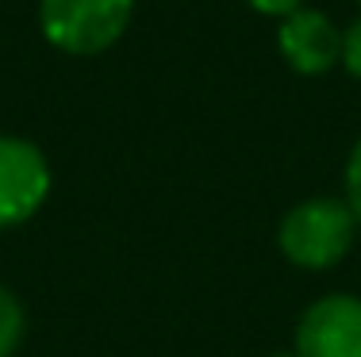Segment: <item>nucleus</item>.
<instances>
[{
	"mask_svg": "<svg viewBox=\"0 0 361 357\" xmlns=\"http://www.w3.org/2000/svg\"><path fill=\"white\" fill-rule=\"evenodd\" d=\"M357 4H361V0H357Z\"/></svg>",
	"mask_w": 361,
	"mask_h": 357,
	"instance_id": "9b49d317",
	"label": "nucleus"
},
{
	"mask_svg": "<svg viewBox=\"0 0 361 357\" xmlns=\"http://www.w3.org/2000/svg\"><path fill=\"white\" fill-rule=\"evenodd\" d=\"M273 357H300L296 350H281V353H273Z\"/></svg>",
	"mask_w": 361,
	"mask_h": 357,
	"instance_id": "9d476101",
	"label": "nucleus"
},
{
	"mask_svg": "<svg viewBox=\"0 0 361 357\" xmlns=\"http://www.w3.org/2000/svg\"><path fill=\"white\" fill-rule=\"evenodd\" d=\"M257 15H269V20H285L296 8H304V0H246Z\"/></svg>",
	"mask_w": 361,
	"mask_h": 357,
	"instance_id": "1a4fd4ad",
	"label": "nucleus"
},
{
	"mask_svg": "<svg viewBox=\"0 0 361 357\" xmlns=\"http://www.w3.org/2000/svg\"><path fill=\"white\" fill-rule=\"evenodd\" d=\"M277 50L288 62V70L304 77H323L342 58V31L319 8H296L277 27Z\"/></svg>",
	"mask_w": 361,
	"mask_h": 357,
	"instance_id": "39448f33",
	"label": "nucleus"
},
{
	"mask_svg": "<svg viewBox=\"0 0 361 357\" xmlns=\"http://www.w3.org/2000/svg\"><path fill=\"white\" fill-rule=\"evenodd\" d=\"M338 65L350 73V77L361 81V20H354L346 31H342V58Z\"/></svg>",
	"mask_w": 361,
	"mask_h": 357,
	"instance_id": "0eeeda50",
	"label": "nucleus"
},
{
	"mask_svg": "<svg viewBox=\"0 0 361 357\" xmlns=\"http://www.w3.org/2000/svg\"><path fill=\"white\" fill-rule=\"evenodd\" d=\"M300 357H361V296L331 292L296 322Z\"/></svg>",
	"mask_w": 361,
	"mask_h": 357,
	"instance_id": "20e7f679",
	"label": "nucleus"
},
{
	"mask_svg": "<svg viewBox=\"0 0 361 357\" xmlns=\"http://www.w3.org/2000/svg\"><path fill=\"white\" fill-rule=\"evenodd\" d=\"M346 203L361 219V139L354 142V150H350V158H346Z\"/></svg>",
	"mask_w": 361,
	"mask_h": 357,
	"instance_id": "6e6552de",
	"label": "nucleus"
},
{
	"mask_svg": "<svg viewBox=\"0 0 361 357\" xmlns=\"http://www.w3.org/2000/svg\"><path fill=\"white\" fill-rule=\"evenodd\" d=\"M23 330H27V319H23V303L16 300V292H8L0 284V357H12L23 342Z\"/></svg>",
	"mask_w": 361,
	"mask_h": 357,
	"instance_id": "423d86ee",
	"label": "nucleus"
},
{
	"mask_svg": "<svg viewBox=\"0 0 361 357\" xmlns=\"http://www.w3.org/2000/svg\"><path fill=\"white\" fill-rule=\"evenodd\" d=\"M357 234V215L346 200L312 196L281 219V253L296 269H331L350 253Z\"/></svg>",
	"mask_w": 361,
	"mask_h": 357,
	"instance_id": "f257e3e1",
	"label": "nucleus"
},
{
	"mask_svg": "<svg viewBox=\"0 0 361 357\" xmlns=\"http://www.w3.org/2000/svg\"><path fill=\"white\" fill-rule=\"evenodd\" d=\"M50 196V161L35 142L0 134V231L27 223Z\"/></svg>",
	"mask_w": 361,
	"mask_h": 357,
	"instance_id": "7ed1b4c3",
	"label": "nucleus"
},
{
	"mask_svg": "<svg viewBox=\"0 0 361 357\" xmlns=\"http://www.w3.org/2000/svg\"><path fill=\"white\" fill-rule=\"evenodd\" d=\"M135 0H39V31L70 58H97L131 27Z\"/></svg>",
	"mask_w": 361,
	"mask_h": 357,
	"instance_id": "f03ea898",
	"label": "nucleus"
}]
</instances>
